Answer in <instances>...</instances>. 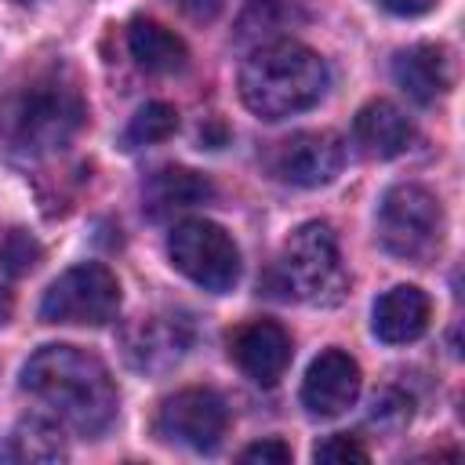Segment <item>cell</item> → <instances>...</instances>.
I'll use <instances>...</instances> for the list:
<instances>
[{
    "label": "cell",
    "mask_w": 465,
    "mask_h": 465,
    "mask_svg": "<svg viewBox=\"0 0 465 465\" xmlns=\"http://www.w3.org/2000/svg\"><path fill=\"white\" fill-rule=\"evenodd\" d=\"M22 392L40 400L80 436H98L116 418V385L109 367L76 345H44L22 367Z\"/></svg>",
    "instance_id": "6da1fadb"
},
{
    "label": "cell",
    "mask_w": 465,
    "mask_h": 465,
    "mask_svg": "<svg viewBox=\"0 0 465 465\" xmlns=\"http://www.w3.org/2000/svg\"><path fill=\"white\" fill-rule=\"evenodd\" d=\"M84 127V98L58 73H33L0 98V142L18 156L65 149Z\"/></svg>",
    "instance_id": "7a4b0ae2"
},
{
    "label": "cell",
    "mask_w": 465,
    "mask_h": 465,
    "mask_svg": "<svg viewBox=\"0 0 465 465\" xmlns=\"http://www.w3.org/2000/svg\"><path fill=\"white\" fill-rule=\"evenodd\" d=\"M327 84V62L298 40L265 44L240 69V98L262 120H283L312 109Z\"/></svg>",
    "instance_id": "3957f363"
},
{
    "label": "cell",
    "mask_w": 465,
    "mask_h": 465,
    "mask_svg": "<svg viewBox=\"0 0 465 465\" xmlns=\"http://www.w3.org/2000/svg\"><path fill=\"white\" fill-rule=\"evenodd\" d=\"M272 287L283 298H298L309 305H334L345 287L338 240L327 222H305L283 243L272 265Z\"/></svg>",
    "instance_id": "277c9868"
},
{
    "label": "cell",
    "mask_w": 465,
    "mask_h": 465,
    "mask_svg": "<svg viewBox=\"0 0 465 465\" xmlns=\"http://www.w3.org/2000/svg\"><path fill=\"white\" fill-rule=\"evenodd\" d=\"M378 240L392 258L425 262L432 251H440L443 240L440 200L414 182L392 185L378 203Z\"/></svg>",
    "instance_id": "5b68a950"
},
{
    "label": "cell",
    "mask_w": 465,
    "mask_h": 465,
    "mask_svg": "<svg viewBox=\"0 0 465 465\" xmlns=\"http://www.w3.org/2000/svg\"><path fill=\"white\" fill-rule=\"evenodd\" d=\"M167 254H171V265L185 280H193L196 287L211 294H225L240 280V247L222 225L207 218L178 222L167 240Z\"/></svg>",
    "instance_id": "8992f818"
},
{
    "label": "cell",
    "mask_w": 465,
    "mask_h": 465,
    "mask_svg": "<svg viewBox=\"0 0 465 465\" xmlns=\"http://www.w3.org/2000/svg\"><path fill=\"white\" fill-rule=\"evenodd\" d=\"M116 309H120V283L98 262H84V265L65 269L40 298V320L44 323L102 327L116 316Z\"/></svg>",
    "instance_id": "52a82bcc"
},
{
    "label": "cell",
    "mask_w": 465,
    "mask_h": 465,
    "mask_svg": "<svg viewBox=\"0 0 465 465\" xmlns=\"http://www.w3.org/2000/svg\"><path fill=\"white\" fill-rule=\"evenodd\" d=\"M153 429L163 443L214 450L229 429V407L214 389H182L160 403Z\"/></svg>",
    "instance_id": "ba28073f"
},
{
    "label": "cell",
    "mask_w": 465,
    "mask_h": 465,
    "mask_svg": "<svg viewBox=\"0 0 465 465\" xmlns=\"http://www.w3.org/2000/svg\"><path fill=\"white\" fill-rule=\"evenodd\" d=\"M341 163H345V145L334 131H298V134L283 138L269 156L272 174L280 182L302 185V189L334 182Z\"/></svg>",
    "instance_id": "9c48e42d"
},
{
    "label": "cell",
    "mask_w": 465,
    "mask_h": 465,
    "mask_svg": "<svg viewBox=\"0 0 465 465\" xmlns=\"http://www.w3.org/2000/svg\"><path fill=\"white\" fill-rule=\"evenodd\" d=\"M360 396V363L341 349H323L302 381V403L312 418H338Z\"/></svg>",
    "instance_id": "30bf717a"
},
{
    "label": "cell",
    "mask_w": 465,
    "mask_h": 465,
    "mask_svg": "<svg viewBox=\"0 0 465 465\" xmlns=\"http://www.w3.org/2000/svg\"><path fill=\"white\" fill-rule=\"evenodd\" d=\"M229 356L251 381L276 385L291 363V334L272 320H251L229 338Z\"/></svg>",
    "instance_id": "8fae6325"
},
{
    "label": "cell",
    "mask_w": 465,
    "mask_h": 465,
    "mask_svg": "<svg viewBox=\"0 0 465 465\" xmlns=\"http://www.w3.org/2000/svg\"><path fill=\"white\" fill-rule=\"evenodd\" d=\"M429 316H432L429 294L421 287L400 283V287L385 291L374 302L371 327H374L378 341H385V345H407V341H414V338H421L429 331Z\"/></svg>",
    "instance_id": "7c38bea8"
},
{
    "label": "cell",
    "mask_w": 465,
    "mask_h": 465,
    "mask_svg": "<svg viewBox=\"0 0 465 465\" xmlns=\"http://www.w3.org/2000/svg\"><path fill=\"white\" fill-rule=\"evenodd\" d=\"M352 142L371 160H392V156H400V153L411 149L414 124L403 116V109H396L392 102L378 98V102H367L356 113V120H352Z\"/></svg>",
    "instance_id": "4fadbf2b"
},
{
    "label": "cell",
    "mask_w": 465,
    "mask_h": 465,
    "mask_svg": "<svg viewBox=\"0 0 465 465\" xmlns=\"http://www.w3.org/2000/svg\"><path fill=\"white\" fill-rule=\"evenodd\" d=\"M392 80L418 105H432L450 87V69H447V58L440 47L414 44L392 58Z\"/></svg>",
    "instance_id": "5bb4252c"
},
{
    "label": "cell",
    "mask_w": 465,
    "mask_h": 465,
    "mask_svg": "<svg viewBox=\"0 0 465 465\" xmlns=\"http://www.w3.org/2000/svg\"><path fill=\"white\" fill-rule=\"evenodd\" d=\"M211 196H214V185L189 167H160L142 185V203H145L149 218H167V214L196 207Z\"/></svg>",
    "instance_id": "9a60e30c"
},
{
    "label": "cell",
    "mask_w": 465,
    "mask_h": 465,
    "mask_svg": "<svg viewBox=\"0 0 465 465\" xmlns=\"http://www.w3.org/2000/svg\"><path fill=\"white\" fill-rule=\"evenodd\" d=\"M189 349V327L178 316H149L127 338V356L134 367L160 371Z\"/></svg>",
    "instance_id": "2e32d148"
},
{
    "label": "cell",
    "mask_w": 465,
    "mask_h": 465,
    "mask_svg": "<svg viewBox=\"0 0 465 465\" xmlns=\"http://www.w3.org/2000/svg\"><path fill=\"white\" fill-rule=\"evenodd\" d=\"M127 47H131V58L145 73H160V76L182 73L185 62H189L185 44L171 29H163L160 22H153V18H134L127 25Z\"/></svg>",
    "instance_id": "e0dca14e"
},
{
    "label": "cell",
    "mask_w": 465,
    "mask_h": 465,
    "mask_svg": "<svg viewBox=\"0 0 465 465\" xmlns=\"http://www.w3.org/2000/svg\"><path fill=\"white\" fill-rule=\"evenodd\" d=\"M0 458L4 461H62L65 458L62 429L47 418H25L7 432Z\"/></svg>",
    "instance_id": "ac0fdd59"
},
{
    "label": "cell",
    "mask_w": 465,
    "mask_h": 465,
    "mask_svg": "<svg viewBox=\"0 0 465 465\" xmlns=\"http://www.w3.org/2000/svg\"><path fill=\"white\" fill-rule=\"evenodd\" d=\"M174 131H178V113H174V105H167V102H149V105H142V109L131 116V124H127V131H124V145H127V149L156 145V142H167Z\"/></svg>",
    "instance_id": "d6986e66"
},
{
    "label": "cell",
    "mask_w": 465,
    "mask_h": 465,
    "mask_svg": "<svg viewBox=\"0 0 465 465\" xmlns=\"http://www.w3.org/2000/svg\"><path fill=\"white\" fill-rule=\"evenodd\" d=\"M40 243L29 236V232H22V229H15L7 240H4V247H0V265L7 269V276H22V272H29L36 262H40Z\"/></svg>",
    "instance_id": "ffe728a7"
},
{
    "label": "cell",
    "mask_w": 465,
    "mask_h": 465,
    "mask_svg": "<svg viewBox=\"0 0 465 465\" xmlns=\"http://www.w3.org/2000/svg\"><path fill=\"white\" fill-rule=\"evenodd\" d=\"M312 458L316 461H367V447L349 436V432H338V436H327L312 447Z\"/></svg>",
    "instance_id": "44dd1931"
},
{
    "label": "cell",
    "mask_w": 465,
    "mask_h": 465,
    "mask_svg": "<svg viewBox=\"0 0 465 465\" xmlns=\"http://www.w3.org/2000/svg\"><path fill=\"white\" fill-rule=\"evenodd\" d=\"M240 461H262V465H287L291 461V447L283 440H262L240 450Z\"/></svg>",
    "instance_id": "7402d4cb"
},
{
    "label": "cell",
    "mask_w": 465,
    "mask_h": 465,
    "mask_svg": "<svg viewBox=\"0 0 465 465\" xmlns=\"http://www.w3.org/2000/svg\"><path fill=\"white\" fill-rule=\"evenodd\" d=\"M385 11H392V15H403V18H414V15H425V11H432L440 0H378Z\"/></svg>",
    "instance_id": "603a6c76"
},
{
    "label": "cell",
    "mask_w": 465,
    "mask_h": 465,
    "mask_svg": "<svg viewBox=\"0 0 465 465\" xmlns=\"http://www.w3.org/2000/svg\"><path fill=\"white\" fill-rule=\"evenodd\" d=\"M189 18H196V22H211L218 11H222V0H174Z\"/></svg>",
    "instance_id": "cb8c5ba5"
},
{
    "label": "cell",
    "mask_w": 465,
    "mask_h": 465,
    "mask_svg": "<svg viewBox=\"0 0 465 465\" xmlns=\"http://www.w3.org/2000/svg\"><path fill=\"white\" fill-rule=\"evenodd\" d=\"M11 309H15V294H11L7 269L0 265V323H7V320H11Z\"/></svg>",
    "instance_id": "d4e9b609"
}]
</instances>
